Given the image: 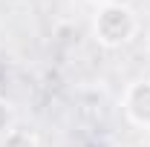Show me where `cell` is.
<instances>
[{"mask_svg": "<svg viewBox=\"0 0 150 147\" xmlns=\"http://www.w3.org/2000/svg\"><path fill=\"white\" fill-rule=\"evenodd\" d=\"M121 110L130 118V124L150 130V78L127 87L124 98H121Z\"/></svg>", "mask_w": 150, "mask_h": 147, "instance_id": "2", "label": "cell"}, {"mask_svg": "<svg viewBox=\"0 0 150 147\" xmlns=\"http://www.w3.org/2000/svg\"><path fill=\"white\" fill-rule=\"evenodd\" d=\"M147 49H150V40H147Z\"/></svg>", "mask_w": 150, "mask_h": 147, "instance_id": "6", "label": "cell"}, {"mask_svg": "<svg viewBox=\"0 0 150 147\" xmlns=\"http://www.w3.org/2000/svg\"><path fill=\"white\" fill-rule=\"evenodd\" d=\"M90 3H93L95 9H98V6H107V3H115V0H90Z\"/></svg>", "mask_w": 150, "mask_h": 147, "instance_id": "5", "label": "cell"}, {"mask_svg": "<svg viewBox=\"0 0 150 147\" xmlns=\"http://www.w3.org/2000/svg\"><path fill=\"white\" fill-rule=\"evenodd\" d=\"M0 147H40V139L29 127H15L0 139Z\"/></svg>", "mask_w": 150, "mask_h": 147, "instance_id": "3", "label": "cell"}, {"mask_svg": "<svg viewBox=\"0 0 150 147\" xmlns=\"http://www.w3.org/2000/svg\"><path fill=\"white\" fill-rule=\"evenodd\" d=\"M15 121H18L15 104H12L9 98H3V95H0V139H3L9 130H15Z\"/></svg>", "mask_w": 150, "mask_h": 147, "instance_id": "4", "label": "cell"}, {"mask_svg": "<svg viewBox=\"0 0 150 147\" xmlns=\"http://www.w3.org/2000/svg\"><path fill=\"white\" fill-rule=\"evenodd\" d=\"M139 32V18L127 3H107L98 6L93 18V35L104 49H118L127 46Z\"/></svg>", "mask_w": 150, "mask_h": 147, "instance_id": "1", "label": "cell"}]
</instances>
